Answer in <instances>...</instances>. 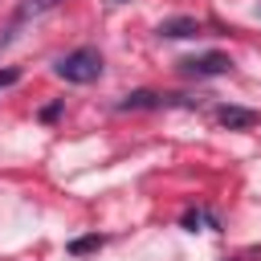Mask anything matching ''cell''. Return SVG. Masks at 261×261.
Listing matches in <instances>:
<instances>
[{
	"instance_id": "8992f818",
	"label": "cell",
	"mask_w": 261,
	"mask_h": 261,
	"mask_svg": "<svg viewBox=\"0 0 261 261\" xmlns=\"http://www.w3.org/2000/svg\"><path fill=\"white\" fill-rule=\"evenodd\" d=\"M167 98L163 94H151V90H135V94H126L122 102H118V110H155V106H163Z\"/></svg>"
},
{
	"instance_id": "6da1fadb",
	"label": "cell",
	"mask_w": 261,
	"mask_h": 261,
	"mask_svg": "<svg viewBox=\"0 0 261 261\" xmlns=\"http://www.w3.org/2000/svg\"><path fill=\"white\" fill-rule=\"evenodd\" d=\"M53 73H57L61 82H69V86H90V82L102 77V53H98L94 45H82V49L65 53V57L53 65Z\"/></svg>"
},
{
	"instance_id": "277c9868",
	"label": "cell",
	"mask_w": 261,
	"mask_h": 261,
	"mask_svg": "<svg viewBox=\"0 0 261 261\" xmlns=\"http://www.w3.org/2000/svg\"><path fill=\"white\" fill-rule=\"evenodd\" d=\"M257 118H261V114L249 110V106H220V110H216V122L228 126V130H249Z\"/></svg>"
},
{
	"instance_id": "9c48e42d",
	"label": "cell",
	"mask_w": 261,
	"mask_h": 261,
	"mask_svg": "<svg viewBox=\"0 0 261 261\" xmlns=\"http://www.w3.org/2000/svg\"><path fill=\"white\" fill-rule=\"evenodd\" d=\"M16 82H20V69H12V65L0 69V90H8V86H16Z\"/></svg>"
},
{
	"instance_id": "7a4b0ae2",
	"label": "cell",
	"mask_w": 261,
	"mask_h": 261,
	"mask_svg": "<svg viewBox=\"0 0 261 261\" xmlns=\"http://www.w3.org/2000/svg\"><path fill=\"white\" fill-rule=\"evenodd\" d=\"M184 65V73H192V77H216V73H228L232 69V61L224 57V53H200V57H188V61H179Z\"/></svg>"
},
{
	"instance_id": "5b68a950",
	"label": "cell",
	"mask_w": 261,
	"mask_h": 261,
	"mask_svg": "<svg viewBox=\"0 0 261 261\" xmlns=\"http://www.w3.org/2000/svg\"><path fill=\"white\" fill-rule=\"evenodd\" d=\"M196 33H200V20H196V16H167V20L159 24V37H171V41L196 37Z\"/></svg>"
},
{
	"instance_id": "30bf717a",
	"label": "cell",
	"mask_w": 261,
	"mask_h": 261,
	"mask_svg": "<svg viewBox=\"0 0 261 261\" xmlns=\"http://www.w3.org/2000/svg\"><path fill=\"white\" fill-rule=\"evenodd\" d=\"M110 4H126V0H110Z\"/></svg>"
},
{
	"instance_id": "52a82bcc",
	"label": "cell",
	"mask_w": 261,
	"mask_h": 261,
	"mask_svg": "<svg viewBox=\"0 0 261 261\" xmlns=\"http://www.w3.org/2000/svg\"><path fill=\"white\" fill-rule=\"evenodd\" d=\"M200 224H208V228H220L216 212H208V208H192V212H184V228H188V232H196Z\"/></svg>"
},
{
	"instance_id": "ba28073f",
	"label": "cell",
	"mask_w": 261,
	"mask_h": 261,
	"mask_svg": "<svg viewBox=\"0 0 261 261\" xmlns=\"http://www.w3.org/2000/svg\"><path fill=\"white\" fill-rule=\"evenodd\" d=\"M98 245H102V237H82V241H73V245H69V253L77 257V253H90V249H98Z\"/></svg>"
},
{
	"instance_id": "3957f363",
	"label": "cell",
	"mask_w": 261,
	"mask_h": 261,
	"mask_svg": "<svg viewBox=\"0 0 261 261\" xmlns=\"http://www.w3.org/2000/svg\"><path fill=\"white\" fill-rule=\"evenodd\" d=\"M61 0H24L20 8H16V16H12V24H8V33L0 37V45H8L12 41V33H16V24H24V20H33V16H45L49 8H57Z\"/></svg>"
}]
</instances>
